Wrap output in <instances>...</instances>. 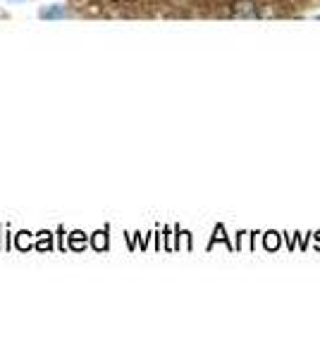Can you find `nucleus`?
I'll list each match as a JSON object with an SVG mask.
<instances>
[{"instance_id":"obj_1","label":"nucleus","mask_w":320,"mask_h":358,"mask_svg":"<svg viewBox=\"0 0 320 358\" xmlns=\"http://www.w3.org/2000/svg\"><path fill=\"white\" fill-rule=\"evenodd\" d=\"M232 15H237V17H256V15H258V5H256L253 0H239V3H235V10H232Z\"/></svg>"}]
</instances>
